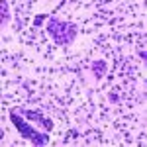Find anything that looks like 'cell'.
<instances>
[{
    "label": "cell",
    "instance_id": "1",
    "mask_svg": "<svg viewBox=\"0 0 147 147\" xmlns=\"http://www.w3.org/2000/svg\"><path fill=\"white\" fill-rule=\"evenodd\" d=\"M47 34L53 37L55 43H61V45H67L75 39L77 35V30L73 26H69L67 22H61V20H49L47 24Z\"/></svg>",
    "mask_w": 147,
    "mask_h": 147
},
{
    "label": "cell",
    "instance_id": "2",
    "mask_svg": "<svg viewBox=\"0 0 147 147\" xmlns=\"http://www.w3.org/2000/svg\"><path fill=\"white\" fill-rule=\"evenodd\" d=\"M10 120H12V124L18 127V131H20L26 139H32V141L37 143V145H45L47 143V136L45 134H41V131L34 129L30 124H26V122H24V116L20 112H10Z\"/></svg>",
    "mask_w": 147,
    "mask_h": 147
},
{
    "label": "cell",
    "instance_id": "3",
    "mask_svg": "<svg viewBox=\"0 0 147 147\" xmlns=\"http://www.w3.org/2000/svg\"><path fill=\"white\" fill-rule=\"evenodd\" d=\"M22 116H24V118H28V120H32V122H35V124L43 125L47 131L53 127V122L47 120V118H43V114H39V112H32V110H28V112H22Z\"/></svg>",
    "mask_w": 147,
    "mask_h": 147
},
{
    "label": "cell",
    "instance_id": "4",
    "mask_svg": "<svg viewBox=\"0 0 147 147\" xmlns=\"http://www.w3.org/2000/svg\"><path fill=\"white\" fill-rule=\"evenodd\" d=\"M90 67L94 69V75H96V79H100L102 75H104V71H106V61H92Z\"/></svg>",
    "mask_w": 147,
    "mask_h": 147
},
{
    "label": "cell",
    "instance_id": "5",
    "mask_svg": "<svg viewBox=\"0 0 147 147\" xmlns=\"http://www.w3.org/2000/svg\"><path fill=\"white\" fill-rule=\"evenodd\" d=\"M6 20H8V2L2 4V22H6Z\"/></svg>",
    "mask_w": 147,
    "mask_h": 147
},
{
    "label": "cell",
    "instance_id": "6",
    "mask_svg": "<svg viewBox=\"0 0 147 147\" xmlns=\"http://www.w3.org/2000/svg\"><path fill=\"white\" fill-rule=\"evenodd\" d=\"M41 20H43V16H37V18H35V26H39V24H41Z\"/></svg>",
    "mask_w": 147,
    "mask_h": 147
}]
</instances>
